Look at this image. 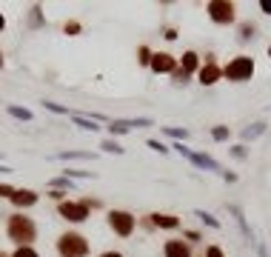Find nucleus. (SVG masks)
Returning <instances> with one entry per match:
<instances>
[{"mask_svg": "<svg viewBox=\"0 0 271 257\" xmlns=\"http://www.w3.org/2000/svg\"><path fill=\"white\" fill-rule=\"evenodd\" d=\"M6 235L14 246H32L37 240V223L23 212H14L6 217Z\"/></svg>", "mask_w": 271, "mask_h": 257, "instance_id": "1", "label": "nucleus"}, {"mask_svg": "<svg viewBox=\"0 0 271 257\" xmlns=\"http://www.w3.org/2000/svg\"><path fill=\"white\" fill-rule=\"evenodd\" d=\"M57 254L60 257H89V240L80 232H63L57 237Z\"/></svg>", "mask_w": 271, "mask_h": 257, "instance_id": "2", "label": "nucleus"}, {"mask_svg": "<svg viewBox=\"0 0 271 257\" xmlns=\"http://www.w3.org/2000/svg\"><path fill=\"white\" fill-rule=\"evenodd\" d=\"M106 223L117 237H131L137 228V217L131 212H126V209H112L106 214Z\"/></svg>", "mask_w": 271, "mask_h": 257, "instance_id": "3", "label": "nucleus"}, {"mask_svg": "<svg viewBox=\"0 0 271 257\" xmlns=\"http://www.w3.org/2000/svg\"><path fill=\"white\" fill-rule=\"evenodd\" d=\"M223 74H226L228 80H234V83H242V80H251V74H254V60L246 55L234 57V60H228V66L223 69Z\"/></svg>", "mask_w": 271, "mask_h": 257, "instance_id": "4", "label": "nucleus"}, {"mask_svg": "<svg viewBox=\"0 0 271 257\" xmlns=\"http://www.w3.org/2000/svg\"><path fill=\"white\" fill-rule=\"evenodd\" d=\"M174 149H177V151H180V155H183V157H188V160H192V163L197 166V169H206V171H217V174H223V177H226V174H228V171L223 169V166L217 163L214 157H208V155H200V151H192V149H185L183 143H177Z\"/></svg>", "mask_w": 271, "mask_h": 257, "instance_id": "5", "label": "nucleus"}, {"mask_svg": "<svg viewBox=\"0 0 271 257\" xmlns=\"http://www.w3.org/2000/svg\"><path fill=\"white\" fill-rule=\"evenodd\" d=\"M57 214L69 223H86L89 220V209H86L80 200H63V203H57Z\"/></svg>", "mask_w": 271, "mask_h": 257, "instance_id": "6", "label": "nucleus"}, {"mask_svg": "<svg viewBox=\"0 0 271 257\" xmlns=\"http://www.w3.org/2000/svg\"><path fill=\"white\" fill-rule=\"evenodd\" d=\"M206 9H208V17L214 23H220V26L234 23V3H228V0H211Z\"/></svg>", "mask_w": 271, "mask_h": 257, "instance_id": "7", "label": "nucleus"}, {"mask_svg": "<svg viewBox=\"0 0 271 257\" xmlns=\"http://www.w3.org/2000/svg\"><path fill=\"white\" fill-rule=\"evenodd\" d=\"M140 223H143V228H177V226H180V217L154 212V214H146Z\"/></svg>", "mask_w": 271, "mask_h": 257, "instance_id": "8", "label": "nucleus"}, {"mask_svg": "<svg viewBox=\"0 0 271 257\" xmlns=\"http://www.w3.org/2000/svg\"><path fill=\"white\" fill-rule=\"evenodd\" d=\"M149 69L154 71V74H174V69H177V60L169 55V52H154L151 55V63H149Z\"/></svg>", "mask_w": 271, "mask_h": 257, "instance_id": "9", "label": "nucleus"}, {"mask_svg": "<svg viewBox=\"0 0 271 257\" xmlns=\"http://www.w3.org/2000/svg\"><path fill=\"white\" fill-rule=\"evenodd\" d=\"M197 63H200V57L194 55V52H185L180 69H174V80H177V83H185V78H188V74L197 69Z\"/></svg>", "mask_w": 271, "mask_h": 257, "instance_id": "10", "label": "nucleus"}, {"mask_svg": "<svg viewBox=\"0 0 271 257\" xmlns=\"http://www.w3.org/2000/svg\"><path fill=\"white\" fill-rule=\"evenodd\" d=\"M163 254L166 257H192V249H188V243H185V240L171 237V240L163 243Z\"/></svg>", "mask_w": 271, "mask_h": 257, "instance_id": "11", "label": "nucleus"}, {"mask_svg": "<svg viewBox=\"0 0 271 257\" xmlns=\"http://www.w3.org/2000/svg\"><path fill=\"white\" fill-rule=\"evenodd\" d=\"M220 74H223V69L214 63L211 57L206 60V66H200V83L203 86H214L217 80H220Z\"/></svg>", "mask_w": 271, "mask_h": 257, "instance_id": "12", "label": "nucleus"}, {"mask_svg": "<svg viewBox=\"0 0 271 257\" xmlns=\"http://www.w3.org/2000/svg\"><path fill=\"white\" fill-rule=\"evenodd\" d=\"M17 209H29V206H35L37 200H40V194L32 192V189H14V194L9 197Z\"/></svg>", "mask_w": 271, "mask_h": 257, "instance_id": "13", "label": "nucleus"}, {"mask_svg": "<svg viewBox=\"0 0 271 257\" xmlns=\"http://www.w3.org/2000/svg\"><path fill=\"white\" fill-rule=\"evenodd\" d=\"M228 212L237 217V223H240V228H242V235L251 240V228H249V223H246V214H242V209H240V206H228Z\"/></svg>", "mask_w": 271, "mask_h": 257, "instance_id": "14", "label": "nucleus"}, {"mask_svg": "<svg viewBox=\"0 0 271 257\" xmlns=\"http://www.w3.org/2000/svg\"><path fill=\"white\" fill-rule=\"evenodd\" d=\"M55 160H92V151H60Z\"/></svg>", "mask_w": 271, "mask_h": 257, "instance_id": "15", "label": "nucleus"}, {"mask_svg": "<svg viewBox=\"0 0 271 257\" xmlns=\"http://www.w3.org/2000/svg\"><path fill=\"white\" fill-rule=\"evenodd\" d=\"M265 132V123H254V126L242 128V140H254V137H260Z\"/></svg>", "mask_w": 271, "mask_h": 257, "instance_id": "16", "label": "nucleus"}, {"mask_svg": "<svg viewBox=\"0 0 271 257\" xmlns=\"http://www.w3.org/2000/svg\"><path fill=\"white\" fill-rule=\"evenodd\" d=\"M6 112L12 114V117H17V120H32V117H35L29 109H20V106H6Z\"/></svg>", "mask_w": 271, "mask_h": 257, "instance_id": "17", "label": "nucleus"}, {"mask_svg": "<svg viewBox=\"0 0 271 257\" xmlns=\"http://www.w3.org/2000/svg\"><path fill=\"white\" fill-rule=\"evenodd\" d=\"M100 149H103V151H109V155H123V151H126V149H123V146H120L117 140H103V143H100Z\"/></svg>", "mask_w": 271, "mask_h": 257, "instance_id": "18", "label": "nucleus"}, {"mask_svg": "<svg viewBox=\"0 0 271 257\" xmlns=\"http://www.w3.org/2000/svg\"><path fill=\"white\" fill-rule=\"evenodd\" d=\"M12 257H40V254L35 251V246H17L12 251Z\"/></svg>", "mask_w": 271, "mask_h": 257, "instance_id": "19", "label": "nucleus"}, {"mask_svg": "<svg viewBox=\"0 0 271 257\" xmlns=\"http://www.w3.org/2000/svg\"><path fill=\"white\" fill-rule=\"evenodd\" d=\"M151 55H154V52H151L149 46H140V49H137V60H140V66H149L151 63Z\"/></svg>", "mask_w": 271, "mask_h": 257, "instance_id": "20", "label": "nucleus"}, {"mask_svg": "<svg viewBox=\"0 0 271 257\" xmlns=\"http://www.w3.org/2000/svg\"><path fill=\"white\" fill-rule=\"evenodd\" d=\"M43 106L49 109V112H55V114H74L71 109H66V106H60V103H51V100H46Z\"/></svg>", "mask_w": 271, "mask_h": 257, "instance_id": "21", "label": "nucleus"}, {"mask_svg": "<svg viewBox=\"0 0 271 257\" xmlns=\"http://www.w3.org/2000/svg\"><path fill=\"white\" fill-rule=\"evenodd\" d=\"M254 32H257L254 23H242V26H240V40H249V37H254Z\"/></svg>", "mask_w": 271, "mask_h": 257, "instance_id": "22", "label": "nucleus"}, {"mask_svg": "<svg viewBox=\"0 0 271 257\" xmlns=\"http://www.w3.org/2000/svg\"><path fill=\"white\" fill-rule=\"evenodd\" d=\"M63 32H66V35H80V32H83V26H80L77 20H66L63 23Z\"/></svg>", "mask_w": 271, "mask_h": 257, "instance_id": "23", "label": "nucleus"}, {"mask_svg": "<svg viewBox=\"0 0 271 257\" xmlns=\"http://www.w3.org/2000/svg\"><path fill=\"white\" fill-rule=\"evenodd\" d=\"M197 217H200L203 223H206V226H211V228H220V223L214 220V217H211L208 212H203V209H197Z\"/></svg>", "mask_w": 271, "mask_h": 257, "instance_id": "24", "label": "nucleus"}, {"mask_svg": "<svg viewBox=\"0 0 271 257\" xmlns=\"http://www.w3.org/2000/svg\"><path fill=\"white\" fill-rule=\"evenodd\" d=\"M211 137H214V140H228V128L226 126H214L211 128Z\"/></svg>", "mask_w": 271, "mask_h": 257, "instance_id": "25", "label": "nucleus"}, {"mask_svg": "<svg viewBox=\"0 0 271 257\" xmlns=\"http://www.w3.org/2000/svg\"><path fill=\"white\" fill-rule=\"evenodd\" d=\"M163 132L169 137H177V140H185V137H188V132H185V128H163Z\"/></svg>", "mask_w": 271, "mask_h": 257, "instance_id": "26", "label": "nucleus"}, {"mask_svg": "<svg viewBox=\"0 0 271 257\" xmlns=\"http://www.w3.org/2000/svg\"><path fill=\"white\" fill-rule=\"evenodd\" d=\"M51 186H55L57 192H63V189H71V180L69 177H57V180H51Z\"/></svg>", "mask_w": 271, "mask_h": 257, "instance_id": "27", "label": "nucleus"}, {"mask_svg": "<svg viewBox=\"0 0 271 257\" xmlns=\"http://www.w3.org/2000/svg\"><path fill=\"white\" fill-rule=\"evenodd\" d=\"M206 257H226V254H223L220 246H208V249H206Z\"/></svg>", "mask_w": 271, "mask_h": 257, "instance_id": "28", "label": "nucleus"}, {"mask_svg": "<svg viewBox=\"0 0 271 257\" xmlns=\"http://www.w3.org/2000/svg\"><path fill=\"white\" fill-rule=\"evenodd\" d=\"M149 146H151L154 151H160V155H166V151H169V149H166V146H163L160 140H149Z\"/></svg>", "mask_w": 271, "mask_h": 257, "instance_id": "29", "label": "nucleus"}, {"mask_svg": "<svg viewBox=\"0 0 271 257\" xmlns=\"http://www.w3.org/2000/svg\"><path fill=\"white\" fill-rule=\"evenodd\" d=\"M12 194H14V189H12V186L0 183V197H12Z\"/></svg>", "mask_w": 271, "mask_h": 257, "instance_id": "30", "label": "nucleus"}, {"mask_svg": "<svg viewBox=\"0 0 271 257\" xmlns=\"http://www.w3.org/2000/svg\"><path fill=\"white\" fill-rule=\"evenodd\" d=\"M231 155H234L237 160H242V157H246V146H234V149H231Z\"/></svg>", "mask_w": 271, "mask_h": 257, "instance_id": "31", "label": "nucleus"}, {"mask_svg": "<svg viewBox=\"0 0 271 257\" xmlns=\"http://www.w3.org/2000/svg\"><path fill=\"white\" fill-rule=\"evenodd\" d=\"M49 197H51V200H57V203H63L66 192H57V189H55V192H51V194H49Z\"/></svg>", "mask_w": 271, "mask_h": 257, "instance_id": "32", "label": "nucleus"}, {"mask_svg": "<svg viewBox=\"0 0 271 257\" xmlns=\"http://www.w3.org/2000/svg\"><path fill=\"white\" fill-rule=\"evenodd\" d=\"M163 37H166V40H174V37H177V29H171V26H169V29H166V35H163Z\"/></svg>", "mask_w": 271, "mask_h": 257, "instance_id": "33", "label": "nucleus"}, {"mask_svg": "<svg viewBox=\"0 0 271 257\" xmlns=\"http://www.w3.org/2000/svg\"><path fill=\"white\" fill-rule=\"evenodd\" d=\"M260 9H263L265 14H271V0H260Z\"/></svg>", "mask_w": 271, "mask_h": 257, "instance_id": "34", "label": "nucleus"}, {"mask_svg": "<svg viewBox=\"0 0 271 257\" xmlns=\"http://www.w3.org/2000/svg\"><path fill=\"white\" fill-rule=\"evenodd\" d=\"M100 257H123V254H120V251H114V249H112V251H103Z\"/></svg>", "mask_w": 271, "mask_h": 257, "instance_id": "35", "label": "nucleus"}, {"mask_svg": "<svg viewBox=\"0 0 271 257\" xmlns=\"http://www.w3.org/2000/svg\"><path fill=\"white\" fill-rule=\"evenodd\" d=\"M14 169H9V166H0V174H12Z\"/></svg>", "mask_w": 271, "mask_h": 257, "instance_id": "36", "label": "nucleus"}, {"mask_svg": "<svg viewBox=\"0 0 271 257\" xmlns=\"http://www.w3.org/2000/svg\"><path fill=\"white\" fill-rule=\"evenodd\" d=\"M6 29V17H3V12H0V32Z\"/></svg>", "mask_w": 271, "mask_h": 257, "instance_id": "37", "label": "nucleus"}, {"mask_svg": "<svg viewBox=\"0 0 271 257\" xmlns=\"http://www.w3.org/2000/svg\"><path fill=\"white\" fill-rule=\"evenodd\" d=\"M0 69H3V52H0Z\"/></svg>", "mask_w": 271, "mask_h": 257, "instance_id": "38", "label": "nucleus"}, {"mask_svg": "<svg viewBox=\"0 0 271 257\" xmlns=\"http://www.w3.org/2000/svg\"><path fill=\"white\" fill-rule=\"evenodd\" d=\"M0 257H12V254H6V251H0Z\"/></svg>", "mask_w": 271, "mask_h": 257, "instance_id": "39", "label": "nucleus"}, {"mask_svg": "<svg viewBox=\"0 0 271 257\" xmlns=\"http://www.w3.org/2000/svg\"><path fill=\"white\" fill-rule=\"evenodd\" d=\"M268 57H271V46H268Z\"/></svg>", "mask_w": 271, "mask_h": 257, "instance_id": "40", "label": "nucleus"}]
</instances>
